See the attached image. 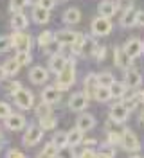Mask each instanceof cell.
<instances>
[{"label":"cell","mask_w":144,"mask_h":158,"mask_svg":"<svg viewBox=\"0 0 144 158\" xmlns=\"http://www.w3.org/2000/svg\"><path fill=\"white\" fill-rule=\"evenodd\" d=\"M6 77V72H4V67H0V81Z\"/></svg>","instance_id":"obj_54"},{"label":"cell","mask_w":144,"mask_h":158,"mask_svg":"<svg viewBox=\"0 0 144 158\" xmlns=\"http://www.w3.org/2000/svg\"><path fill=\"white\" fill-rule=\"evenodd\" d=\"M79 20H81V11L77 7H68L63 13V22L67 25H76V23H79Z\"/></svg>","instance_id":"obj_21"},{"label":"cell","mask_w":144,"mask_h":158,"mask_svg":"<svg viewBox=\"0 0 144 158\" xmlns=\"http://www.w3.org/2000/svg\"><path fill=\"white\" fill-rule=\"evenodd\" d=\"M97 81H99V86H112L114 85L115 77L110 74V72H101V74H97Z\"/></svg>","instance_id":"obj_35"},{"label":"cell","mask_w":144,"mask_h":158,"mask_svg":"<svg viewBox=\"0 0 144 158\" xmlns=\"http://www.w3.org/2000/svg\"><path fill=\"white\" fill-rule=\"evenodd\" d=\"M92 58L96 59V61H103L106 58V47L105 45H97L96 50H94V54H92Z\"/></svg>","instance_id":"obj_42"},{"label":"cell","mask_w":144,"mask_h":158,"mask_svg":"<svg viewBox=\"0 0 144 158\" xmlns=\"http://www.w3.org/2000/svg\"><path fill=\"white\" fill-rule=\"evenodd\" d=\"M0 138H2V131H0Z\"/></svg>","instance_id":"obj_57"},{"label":"cell","mask_w":144,"mask_h":158,"mask_svg":"<svg viewBox=\"0 0 144 158\" xmlns=\"http://www.w3.org/2000/svg\"><path fill=\"white\" fill-rule=\"evenodd\" d=\"M54 41V32L52 31H43V32H40L38 36V45L43 49V47H47L49 43H52Z\"/></svg>","instance_id":"obj_34"},{"label":"cell","mask_w":144,"mask_h":158,"mask_svg":"<svg viewBox=\"0 0 144 158\" xmlns=\"http://www.w3.org/2000/svg\"><path fill=\"white\" fill-rule=\"evenodd\" d=\"M90 104V95L86 94V92H76V94H72V97L68 99V108L72 110V111H85L86 106Z\"/></svg>","instance_id":"obj_5"},{"label":"cell","mask_w":144,"mask_h":158,"mask_svg":"<svg viewBox=\"0 0 144 158\" xmlns=\"http://www.w3.org/2000/svg\"><path fill=\"white\" fill-rule=\"evenodd\" d=\"M11 41H13V47L16 50H31V47H33L31 34L24 32V31H15L11 34Z\"/></svg>","instance_id":"obj_7"},{"label":"cell","mask_w":144,"mask_h":158,"mask_svg":"<svg viewBox=\"0 0 144 158\" xmlns=\"http://www.w3.org/2000/svg\"><path fill=\"white\" fill-rule=\"evenodd\" d=\"M20 88H22V83H18V81H9V83H6V90H7V94H9L11 97H13Z\"/></svg>","instance_id":"obj_43"},{"label":"cell","mask_w":144,"mask_h":158,"mask_svg":"<svg viewBox=\"0 0 144 158\" xmlns=\"http://www.w3.org/2000/svg\"><path fill=\"white\" fill-rule=\"evenodd\" d=\"M112 29H114L112 20L106 18V16H97L90 23V31H92L94 36H108L112 32Z\"/></svg>","instance_id":"obj_2"},{"label":"cell","mask_w":144,"mask_h":158,"mask_svg":"<svg viewBox=\"0 0 144 158\" xmlns=\"http://www.w3.org/2000/svg\"><path fill=\"white\" fill-rule=\"evenodd\" d=\"M123 49L126 50V54H128L132 59H137L144 52V45H142V41H141L139 38H132L123 45Z\"/></svg>","instance_id":"obj_11"},{"label":"cell","mask_w":144,"mask_h":158,"mask_svg":"<svg viewBox=\"0 0 144 158\" xmlns=\"http://www.w3.org/2000/svg\"><path fill=\"white\" fill-rule=\"evenodd\" d=\"M135 25L144 27V9H139L135 13Z\"/></svg>","instance_id":"obj_49"},{"label":"cell","mask_w":144,"mask_h":158,"mask_svg":"<svg viewBox=\"0 0 144 158\" xmlns=\"http://www.w3.org/2000/svg\"><path fill=\"white\" fill-rule=\"evenodd\" d=\"M132 61H133V59L126 54V50L123 49V47H115L114 49V63H115V67H119L121 70H128L130 67H132Z\"/></svg>","instance_id":"obj_8"},{"label":"cell","mask_w":144,"mask_h":158,"mask_svg":"<svg viewBox=\"0 0 144 158\" xmlns=\"http://www.w3.org/2000/svg\"><path fill=\"white\" fill-rule=\"evenodd\" d=\"M121 146H123V149L128 151V153H139V151H141V140L137 138V135H135L130 128H124L123 129Z\"/></svg>","instance_id":"obj_3"},{"label":"cell","mask_w":144,"mask_h":158,"mask_svg":"<svg viewBox=\"0 0 144 158\" xmlns=\"http://www.w3.org/2000/svg\"><path fill=\"white\" fill-rule=\"evenodd\" d=\"M77 34H79V32H76V31L61 29V31H58V32H54V41H58L61 47H70V45L76 41Z\"/></svg>","instance_id":"obj_10"},{"label":"cell","mask_w":144,"mask_h":158,"mask_svg":"<svg viewBox=\"0 0 144 158\" xmlns=\"http://www.w3.org/2000/svg\"><path fill=\"white\" fill-rule=\"evenodd\" d=\"M135 13H137V11H133V9H128V11L123 13V16H121V20H119L121 27H124V29L133 27L135 25Z\"/></svg>","instance_id":"obj_25"},{"label":"cell","mask_w":144,"mask_h":158,"mask_svg":"<svg viewBox=\"0 0 144 158\" xmlns=\"http://www.w3.org/2000/svg\"><path fill=\"white\" fill-rule=\"evenodd\" d=\"M76 128L81 129L83 133L94 129L96 128V117H94L92 113H81V115L76 118Z\"/></svg>","instance_id":"obj_16"},{"label":"cell","mask_w":144,"mask_h":158,"mask_svg":"<svg viewBox=\"0 0 144 158\" xmlns=\"http://www.w3.org/2000/svg\"><path fill=\"white\" fill-rule=\"evenodd\" d=\"M59 2H61V0H58V4H59Z\"/></svg>","instance_id":"obj_58"},{"label":"cell","mask_w":144,"mask_h":158,"mask_svg":"<svg viewBox=\"0 0 144 158\" xmlns=\"http://www.w3.org/2000/svg\"><path fill=\"white\" fill-rule=\"evenodd\" d=\"M67 142H68V146H72V148H76V146H79L81 142H83V131L81 129H70L67 133Z\"/></svg>","instance_id":"obj_24"},{"label":"cell","mask_w":144,"mask_h":158,"mask_svg":"<svg viewBox=\"0 0 144 158\" xmlns=\"http://www.w3.org/2000/svg\"><path fill=\"white\" fill-rule=\"evenodd\" d=\"M128 86L124 85V81L123 83H119V81H114V85L110 86V94H112V99H123L126 95V92H128Z\"/></svg>","instance_id":"obj_23"},{"label":"cell","mask_w":144,"mask_h":158,"mask_svg":"<svg viewBox=\"0 0 144 158\" xmlns=\"http://www.w3.org/2000/svg\"><path fill=\"white\" fill-rule=\"evenodd\" d=\"M128 117H130V110L126 108L123 102H115V104L110 106V118H114L115 122L123 124V122H126Z\"/></svg>","instance_id":"obj_12"},{"label":"cell","mask_w":144,"mask_h":158,"mask_svg":"<svg viewBox=\"0 0 144 158\" xmlns=\"http://www.w3.org/2000/svg\"><path fill=\"white\" fill-rule=\"evenodd\" d=\"M40 0H27V6H38Z\"/></svg>","instance_id":"obj_53"},{"label":"cell","mask_w":144,"mask_h":158,"mask_svg":"<svg viewBox=\"0 0 144 158\" xmlns=\"http://www.w3.org/2000/svg\"><path fill=\"white\" fill-rule=\"evenodd\" d=\"M13 113V110H11V106L6 102V101H0V118L4 120V118H7Z\"/></svg>","instance_id":"obj_44"},{"label":"cell","mask_w":144,"mask_h":158,"mask_svg":"<svg viewBox=\"0 0 144 158\" xmlns=\"http://www.w3.org/2000/svg\"><path fill=\"white\" fill-rule=\"evenodd\" d=\"M96 156H97V153H96L92 148H86L85 151L79 155V158H96Z\"/></svg>","instance_id":"obj_51"},{"label":"cell","mask_w":144,"mask_h":158,"mask_svg":"<svg viewBox=\"0 0 144 158\" xmlns=\"http://www.w3.org/2000/svg\"><path fill=\"white\" fill-rule=\"evenodd\" d=\"M68 63V58L67 56H63V54H59V52H56V54H52L50 56V59H49V70L52 72V74H59L61 70L67 67Z\"/></svg>","instance_id":"obj_15"},{"label":"cell","mask_w":144,"mask_h":158,"mask_svg":"<svg viewBox=\"0 0 144 158\" xmlns=\"http://www.w3.org/2000/svg\"><path fill=\"white\" fill-rule=\"evenodd\" d=\"M43 129L40 128V126H29L27 131L24 133V137H22V144L25 146V148H33V146H36L40 144V140L43 138Z\"/></svg>","instance_id":"obj_6"},{"label":"cell","mask_w":144,"mask_h":158,"mask_svg":"<svg viewBox=\"0 0 144 158\" xmlns=\"http://www.w3.org/2000/svg\"><path fill=\"white\" fill-rule=\"evenodd\" d=\"M27 25H29L27 15H24L22 11L20 13H13V16H11V27H13V31H25Z\"/></svg>","instance_id":"obj_18"},{"label":"cell","mask_w":144,"mask_h":158,"mask_svg":"<svg viewBox=\"0 0 144 158\" xmlns=\"http://www.w3.org/2000/svg\"><path fill=\"white\" fill-rule=\"evenodd\" d=\"M130 158H142V156H139V155H137V153H135L133 156H130Z\"/></svg>","instance_id":"obj_56"},{"label":"cell","mask_w":144,"mask_h":158,"mask_svg":"<svg viewBox=\"0 0 144 158\" xmlns=\"http://www.w3.org/2000/svg\"><path fill=\"white\" fill-rule=\"evenodd\" d=\"M13 99H15V104H16L20 110H31L34 106V94L27 88H20L18 92L13 95Z\"/></svg>","instance_id":"obj_4"},{"label":"cell","mask_w":144,"mask_h":158,"mask_svg":"<svg viewBox=\"0 0 144 158\" xmlns=\"http://www.w3.org/2000/svg\"><path fill=\"white\" fill-rule=\"evenodd\" d=\"M52 142L56 144L58 148L68 146V142H67V131H56V133H54V137H52Z\"/></svg>","instance_id":"obj_37"},{"label":"cell","mask_w":144,"mask_h":158,"mask_svg":"<svg viewBox=\"0 0 144 158\" xmlns=\"http://www.w3.org/2000/svg\"><path fill=\"white\" fill-rule=\"evenodd\" d=\"M124 85L130 90L141 88V85H142V76L139 74V70H135V69L124 70Z\"/></svg>","instance_id":"obj_13"},{"label":"cell","mask_w":144,"mask_h":158,"mask_svg":"<svg viewBox=\"0 0 144 158\" xmlns=\"http://www.w3.org/2000/svg\"><path fill=\"white\" fill-rule=\"evenodd\" d=\"M2 67H4L6 76H15V74H18V70H20V63L15 58H11V59H7Z\"/></svg>","instance_id":"obj_28"},{"label":"cell","mask_w":144,"mask_h":158,"mask_svg":"<svg viewBox=\"0 0 144 158\" xmlns=\"http://www.w3.org/2000/svg\"><path fill=\"white\" fill-rule=\"evenodd\" d=\"M97 11H99V16L112 18V16H115V13H117V6H115V2H112V0H103V2H99Z\"/></svg>","instance_id":"obj_19"},{"label":"cell","mask_w":144,"mask_h":158,"mask_svg":"<svg viewBox=\"0 0 144 158\" xmlns=\"http://www.w3.org/2000/svg\"><path fill=\"white\" fill-rule=\"evenodd\" d=\"M29 79L33 85H43L49 81V69L41 67V65H36L29 70Z\"/></svg>","instance_id":"obj_9"},{"label":"cell","mask_w":144,"mask_h":158,"mask_svg":"<svg viewBox=\"0 0 144 158\" xmlns=\"http://www.w3.org/2000/svg\"><path fill=\"white\" fill-rule=\"evenodd\" d=\"M94 99H96L97 102H108L112 99L110 88L108 86H97V90L94 92Z\"/></svg>","instance_id":"obj_27"},{"label":"cell","mask_w":144,"mask_h":158,"mask_svg":"<svg viewBox=\"0 0 144 158\" xmlns=\"http://www.w3.org/2000/svg\"><path fill=\"white\" fill-rule=\"evenodd\" d=\"M96 158H115V151L114 148H110V146H106V149H101L99 153H97Z\"/></svg>","instance_id":"obj_45"},{"label":"cell","mask_w":144,"mask_h":158,"mask_svg":"<svg viewBox=\"0 0 144 158\" xmlns=\"http://www.w3.org/2000/svg\"><path fill=\"white\" fill-rule=\"evenodd\" d=\"M58 146L50 140V142H47L45 146H43V149H41V153H40V158H56L58 156Z\"/></svg>","instance_id":"obj_26"},{"label":"cell","mask_w":144,"mask_h":158,"mask_svg":"<svg viewBox=\"0 0 144 158\" xmlns=\"http://www.w3.org/2000/svg\"><path fill=\"white\" fill-rule=\"evenodd\" d=\"M139 122H141V124L144 126V110L141 111V117H139Z\"/></svg>","instance_id":"obj_55"},{"label":"cell","mask_w":144,"mask_h":158,"mask_svg":"<svg viewBox=\"0 0 144 158\" xmlns=\"http://www.w3.org/2000/svg\"><path fill=\"white\" fill-rule=\"evenodd\" d=\"M40 128L43 129V131H52V129L56 128V117H52V115L41 117L40 118Z\"/></svg>","instance_id":"obj_33"},{"label":"cell","mask_w":144,"mask_h":158,"mask_svg":"<svg viewBox=\"0 0 144 158\" xmlns=\"http://www.w3.org/2000/svg\"><path fill=\"white\" fill-rule=\"evenodd\" d=\"M34 111H36V117L41 118V117H47V115H52V104H49V102H40L38 106L34 108Z\"/></svg>","instance_id":"obj_32"},{"label":"cell","mask_w":144,"mask_h":158,"mask_svg":"<svg viewBox=\"0 0 144 158\" xmlns=\"http://www.w3.org/2000/svg\"><path fill=\"white\" fill-rule=\"evenodd\" d=\"M85 34H77L76 41L70 45V49H72V54L74 56H81V50H83V43H85Z\"/></svg>","instance_id":"obj_36"},{"label":"cell","mask_w":144,"mask_h":158,"mask_svg":"<svg viewBox=\"0 0 144 158\" xmlns=\"http://www.w3.org/2000/svg\"><path fill=\"white\" fill-rule=\"evenodd\" d=\"M83 144L88 146V148H92V146H96V144H97V140H96V138H83Z\"/></svg>","instance_id":"obj_52"},{"label":"cell","mask_w":144,"mask_h":158,"mask_svg":"<svg viewBox=\"0 0 144 158\" xmlns=\"http://www.w3.org/2000/svg\"><path fill=\"white\" fill-rule=\"evenodd\" d=\"M117 126H119V122H115L114 118H108V120L105 122V131L106 133H108V131H115Z\"/></svg>","instance_id":"obj_50"},{"label":"cell","mask_w":144,"mask_h":158,"mask_svg":"<svg viewBox=\"0 0 144 158\" xmlns=\"http://www.w3.org/2000/svg\"><path fill=\"white\" fill-rule=\"evenodd\" d=\"M97 43L94 38H90V36H86L85 38V43H83V50H81V56H92L94 54V50H96Z\"/></svg>","instance_id":"obj_31"},{"label":"cell","mask_w":144,"mask_h":158,"mask_svg":"<svg viewBox=\"0 0 144 158\" xmlns=\"http://www.w3.org/2000/svg\"><path fill=\"white\" fill-rule=\"evenodd\" d=\"M15 59L20 63V67H27L33 63V56H31V50H16V56Z\"/></svg>","instance_id":"obj_29"},{"label":"cell","mask_w":144,"mask_h":158,"mask_svg":"<svg viewBox=\"0 0 144 158\" xmlns=\"http://www.w3.org/2000/svg\"><path fill=\"white\" fill-rule=\"evenodd\" d=\"M56 158H76L74 148L72 146H63V148L58 149V156Z\"/></svg>","instance_id":"obj_38"},{"label":"cell","mask_w":144,"mask_h":158,"mask_svg":"<svg viewBox=\"0 0 144 158\" xmlns=\"http://www.w3.org/2000/svg\"><path fill=\"white\" fill-rule=\"evenodd\" d=\"M11 49H13L11 36H0V54H4V52H7Z\"/></svg>","instance_id":"obj_40"},{"label":"cell","mask_w":144,"mask_h":158,"mask_svg":"<svg viewBox=\"0 0 144 158\" xmlns=\"http://www.w3.org/2000/svg\"><path fill=\"white\" fill-rule=\"evenodd\" d=\"M121 138H123V133H119V131H108V133H106L105 146H110V148L121 146Z\"/></svg>","instance_id":"obj_30"},{"label":"cell","mask_w":144,"mask_h":158,"mask_svg":"<svg viewBox=\"0 0 144 158\" xmlns=\"http://www.w3.org/2000/svg\"><path fill=\"white\" fill-rule=\"evenodd\" d=\"M27 6V0H11L9 2V11L11 13H20Z\"/></svg>","instance_id":"obj_39"},{"label":"cell","mask_w":144,"mask_h":158,"mask_svg":"<svg viewBox=\"0 0 144 158\" xmlns=\"http://www.w3.org/2000/svg\"><path fill=\"white\" fill-rule=\"evenodd\" d=\"M56 4H58V0H40L38 6H41L43 9L50 11V9H54V7H56Z\"/></svg>","instance_id":"obj_47"},{"label":"cell","mask_w":144,"mask_h":158,"mask_svg":"<svg viewBox=\"0 0 144 158\" xmlns=\"http://www.w3.org/2000/svg\"><path fill=\"white\" fill-rule=\"evenodd\" d=\"M33 22L34 23H38V25H43V23H47L50 16H49V11L43 9L41 6H34V9H33Z\"/></svg>","instance_id":"obj_20"},{"label":"cell","mask_w":144,"mask_h":158,"mask_svg":"<svg viewBox=\"0 0 144 158\" xmlns=\"http://www.w3.org/2000/svg\"><path fill=\"white\" fill-rule=\"evenodd\" d=\"M117 6V11H128V9H133V0H117L115 2Z\"/></svg>","instance_id":"obj_41"},{"label":"cell","mask_w":144,"mask_h":158,"mask_svg":"<svg viewBox=\"0 0 144 158\" xmlns=\"http://www.w3.org/2000/svg\"><path fill=\"white\" fill-rule=\"evenodd\" d=\"M59 99H61V95H59V90L52 85V86H45L43 88V92H41V101L43 102H49V104H56V102H59Z\"/></svg>","instance_id":"obj_17"},{"label":"cell","mask_w":144,"mask_h":158,"mask_svg":"<svg viewBox=\"0 0 144 158\" xmlns=\"http://www.w3.org/2000/svg\"><path fill=\"white\" fill-rule=\"evenodd\" d=\"M142 45H144V41H142Z\"/></svg>","instance_id":"obj_59"},{"label":"cell","mask_w":144,"mask_h":158,"mask_svg":"<svg viewBox=\"0 0 144 158\" xmlns=\"http://www.w3.org/2000/svg\"><path fill=\"white\" fill-rule=\"evenodd\" d=\"M4 122H6V128L9 131H22L25 128V124H27L25 117L22 113H11L7 118H4Z\"/></svg>","instance_id":"obj_14"},{"label":"cell","mask_w":144,"mask_h":158,"mask_svg":"<svg viewBox=\"0 0 144 158\" xmlns=\"http://www.w3.org/2000/svg\"><path fill=\"white\" fill-rule=\"evenodd\" d=\"M97 86H99L97 74H94V72L86 74V76H85V92L90 95V97H94V92L97 90Z\"/></svg>","instance_id":"obj_22"},{"label":"cell","mask_w":144,"mask_h":158,"mask_svg":"<svg viewBox=\"0 0 144 158\" xmlns=\"http://www.w3.org/2000/svg\"><path fill=\"white\" fill-rule=\"evenodd\" d=\"M74 83H76V61H74V59H68L67 67L58 74L54 86H56L59 92H65V90H68Z\"/></svg>","instance_id":"obj_1"},{"label":"cell","mask_w":144,"mask_h":158,"mask_svg":"<svg viewBox=\"0 0 144 158\" xmlns=\"http://www.w3.org/2000/svg\"><path fill=\"white\" fill-rule=\"evenodd\" d=\"M59 47H61V45H59V43H58V41H52V43H49L47 47H43V52H45V54H49V56H52V54H56L58 50H59Z\"/></svg>","instance_id":"obj_46"},{"label":"cell","mask_w":144,"mask_h":158,"mask_svg":"<svg viewBox=\"0 0 144 158\" xmlns=\"http://www.w3.org/2000/svg\"><path fill=\"white\" fill-rule=\"evenodd\" d=\"M6 158H27L20 149H9L7 151V155H6Z\"/></svg>","instance_id":"obj_48"}]
</instances>
